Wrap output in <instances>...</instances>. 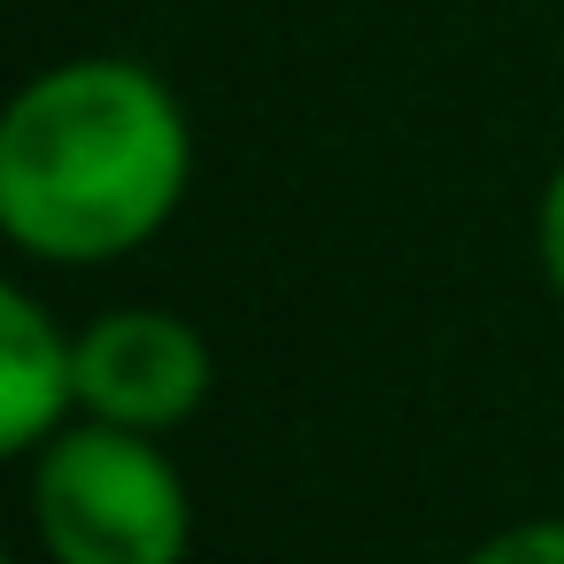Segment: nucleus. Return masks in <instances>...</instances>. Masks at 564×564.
Listing matches in <instances>:
<instances>
[{
  "label": "nucleus",
  "mask_w": 564,
  "mask_h": 564,
  "mask_svg": "<svg viewBox=\"0 0 564 564\" xmlns=\"http://www.w3.org/2000/svg\"><path fill=\"white\" fill-rule=\"evenodd\" d=\"M194 186L186 101L132 55H70L0 117V232L40 263L140 256Z\"/></svg>",
  "instance_id": "f257e3e1"
},
{
  "label": "nucleus",
  "mask_w": 564,
  "mask_h": 564,
  "mask_svg": "<svg viewBox=\"0 0 564 564\" xmlns=\"http://www.w3.org/2000/svg\"><path fill=\"white\" fill-rule=\"evenodd\" d=\"M32 533L47 564H186L194 487L163 433L70 417L32 448Z\"/></svg>",
  "instance_id": "f03ea898"
},
{
  "label": "nucleus",
  "mask_w": 564,
  "mask_h": 564,
  "mask_svg": "<svg viewBox=\"0 0 564 564\" xmlns=\"http://www.w3.org/2000/svg\"><path fill=\"white\" fill-rule=\"evenodd\" d=\"M209 387H217V356H209L202 325L178 310L124 302L78 333V417L171 433V425L202 417Z\"/></svg>",
  "instance_id": "7ed1b4c3"
},
{
  "label": "nucleus",
  "mask_w": 564,
  "mask_h": 564,
  "mask_svg": "<svg viewBox=\"0 0 564 564\" xmlns=\"http://www.w3.org/2000/svg\"><path fill=\"white\" fill-rule=\"evenodd\" d=\"M70 417H78V333H63L32 286H9L0 294V448L32 456Z\"/></svg>",
  "instance_id": "20e7f679"
},
{
  "label": "nucleus",
  "mask_w": 564,
  "mask_h": 564,
  "mask_svg": "<svg viewBox=\"0 0 564 564\" xmlns=\"http://www.w3.org/2000/svg\"><path fill=\"white\" fill-rule=\"evenodd\" d=\"M464 564H564V518H518V525L487 533Z\"/></svg>",
  "instance_id": "39448f33"
},
{
  "label": "nucleus",
  "mask_w": 564,
  "mask_h": 564,
  "mask_svg": "<svg viewBox=\"0 0 564 564\" xmlns=\"http://www.w3.org/2000/svg\"><path fill=\"white\" fill-rule=\"evenodd\" d=\"M533 263H541V286L564 302V163L549 171V186L533 202Z\"/></svg>",
  "instance_id": "423d86ee"
}]
</instances>
